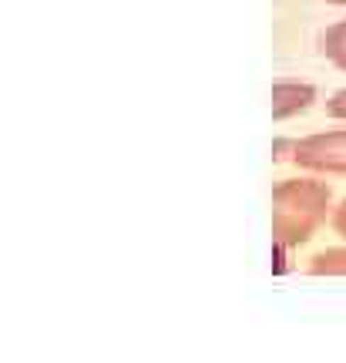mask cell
I'll list each match as a JSON object with an SVG mask.
<instances>
[{
  "instance_id": "obj_1",
  "label": "cell",
  "mask_w": 346,
  "mask_h": 363,
  "mask_svg": "<svg viewBox=\"0 0 346 363\" xmlns=\"http://www.w3.org/2000/svg\"><path fill=\"white\" fill-rule=\"evenodd\" d=\"M330 189L313 179H286L272 189V239L279 249L303 246L326 219Z\"/></svg>"
},
{
  "instance_id": "obj_2",
  "label": "cell",
  "mask_w": 346,
  "mask_h": 363,
  "mask_svg": "<svg viewBox=\"0 0 346 363\" xmlns=\"http://www.w3.org/2000/svg\"><path fill=\"white\" fill-rule=\"evenodd\" d=\"M296 165L309 172H326V175H346V128L320 131L309 135L293 148Z\"/></svg>"
},
{
  "instance_id": "obj_3",
  "label": "cell",
  "mask_w": 346,
  "mask_h": 363,
  "mask_svg": "<svg viewBox=\"0 0 346 363\" xmlns=\"http://www.w3.org/2000/svg\"><path fill=\"white\" fill-rule=\"evenodd\" d=\"M313 98H316V88L306 81H276L272 84V118L282 121V118L299 115L313 104Z\"/></svg>"
},
{
  "instance_id": "obj_4",
  "label": "cell",
  "mask_w": 346,
  "mask_h": 363,
  "mask_svg": "<svg viewBox=\"0 0 346 363\" xmlns=\"http://www.w3.org/2000/svg\"><path fill=\"white\" fill-rule=\"evenodd\" d=\"M309 272L313 276H346V246L316 252L313 262H309Z\"/></svg>"
},
{
  "instance_id": "obj_5",
  "label": "cell",
  "mask_w": 346,
  "mask_h": 363,
  "mask_svg": "<svg viewBox=\"0 0 346 363\" xmlns=\"http://www.w3.org/2000/svg\"><path fill=\"white\" fill-rule=\"evenodd\" d=\"M323 54L333 61L336 67H343L346 71V21H340V24H333L326 34H323Z\"/></svg>"
},
{
  "instance_id": "obj_6",
  "label": "cell",
  "mask_w": 346,
  "mask_h": 363,
  "mask_svg": "<svg viewBox=\"0 0 346 363\" xmlns=\"http://www.w3.org/2000/svg\"><path fill=\"white\" fill-rule=\"evenodd\" d=\"M326 111H330L333 118H343V121H346V88H343V91H336L333 98L326 101Z\"/></svg>"
},
{
  "instance_id": "obj_7",
  "label": "cell",
  "mask_w": 346,
  "mask_h": 363,
  "mask_svg": "<svg viewBox=\"0 0 346 363\" xmlns=\"http://www.w3.org/2000/svg\"><path fill=\"white\" fill-rule=\"evenodd\" d=\"M333 225H336V233L346 239V199H343V206L336 208V216H333Z\"/></svg>"
},
{
  "instance_id": "obj_8",
  "label": "cell",
  "mask_w": 346,
  "mask_h": 363,
  "mask_svg": "<svg viewBox=\"0 0 346 363\" xmlns=\"http://www.w3.org/2000/svg\"><path fill=\"white\" fill-rule=\"evenodd\" d=\"M330 4H346V0H330Z\"/></svg>"
}]
</instances>
